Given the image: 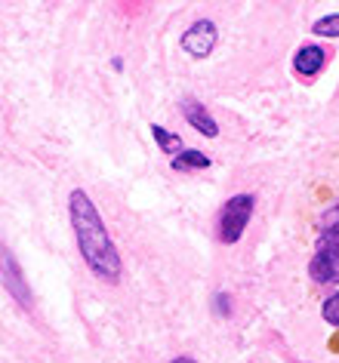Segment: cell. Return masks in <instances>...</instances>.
Segmentation results:
<instances>
[{
	"instance_id": "cell-1",
	"label": "cell",
	"mask_w": 339,
	"mask_h": 363,
	"mask_svg": "<svg viewBox=\"0 0 339 363\" xmlns=\"http://www.w3.org/2000/svg\"><path fill=\"white\" fill-rule=\"evenodd\" d=\"M68 216L71 228H75L80 256L90 265L96 277L102 280H117L121 277V252H117L112 234H108L102 216H99L96 203L87 197V191H71L68 197Z\"/></svg>"
},
{
	"instance_id": "cell-2",
	"label": "cell",
	"mask_w": 339,
	"mask_h": 363,
	"mask_svg": "<svg viewBox=\"0 0 339 363\" xmlns=\"http://www.w3.org/2000/svg\"><path fill=\"white\" fill-rule=\"evenodd\" d=\"M253 206H256V197L253 194H235L228 197L219 210V240L222 243H237V238L244 234V228L250 225V216H253Z\"/></svg>"
},
{
	"instance_id": "cell-3",
	"label": "cell",
	"mask_w": 339,
	"mask_h": 363,
	"mask_svg": "<svg viewBox=\"0 0 339 363\" xmlns=\"http://www.w3.org/2000/svg\"><path fill=\"white\" fill-rule=\"evenodd\" d=\"M308 274L318 284H339V238L336 234H321L318 238Z\"/></svg>"
},
{
	"instance_id": "cell-4",
	"label": "cell",
	"mask_w": 339,
	"mask_h": 363,
	"mask_svg": "<svg viewBox=\"0 0 339 363\" xmlns=\"http://www.w3.org/2000/svg\"><path fill=\"white\" fill-rule=\"evenodd\" d=\"M182 50L195 59H207L210 52L216 50L219 43V28L213 19H195V25H188L185 34H182Z\"/></svg>"
},
{
	"instance_id": "cell-5",
	"label": "cell",
	"mask_w": 339,
	"mask_h": 363,
	"mask_svg": "<svg viewBox=\"0 0 339 363\" xmlns=\"http://www.w3.org/2000/svg\"><path fill=\"white\" fill-rule=\"evenodd\" d=\"M182 117H185V121L191 123V126H195V130L198 133H204V135H210V139H213V135H219V123H216V117L213 114H210L207 111V108L204 105H200L198 102V99H182Z\"/></svg>"
},
{
	"instance_id": "cell-6",
	"label": "cell",
	"mask_w": 339,
	"mask_h": 363,
	"mask_svg": "<svg viewBox=\"0 0 339 363\" xmlns=\"http://www.w3.org/2000/svg\"><path fill=\"white\" fill-rule=\"evenodd\" d=\"M324 62H327V52L318 47V43H306V47L296 50V56H293V68H296V74L302 77H318L321 71H324Z\"/></svg>"
},
{
	"instance_id": "cell-7",
	"label": "cell",
	"mask_w": 339,
	"mask_h": 363,
	"mask_svg": "<svg viewBox=\"0 0 339 363\" xmlns=\"http://www.w3.org/2000/svg\"><path fill=\"white\" fill-rule=\"evenodd\" d=\"M207 167H210V157L204 151H198V148H185V151H179L176 157H173V169L176 172H200Z\"/></svg>"
},
{
	"instance_id": "cell-8",
	"label": "cell",
	"mask_w": 339,
	"mask_h": 363,
	"mask_svg": "<svg viewBox=\"0 0 339 363\" xmlns=\"http://www.w3.org/2000/svg\"><path fill=\"white\" fill-rule=\"evenodd\" d=\"M151 135H154V142H158V148H161L163 154H173V157H176L179 151H185V148H182V139H179V133H173V130H163V126H158V123H154V126H151Z\"/></svg>"
},
{
	"instance_id": "cell-9",
	"label": "cell",
	"mask_w": 339,
	"mask_h": 363,
	"mask_svg": "<svg viewBox=\"0 0 339 363\" xmlns=\"http://www.w3.org/2000/svg\"><path fill=\"white\" fill-rule=\"evenodd\" d=\"M318 234H336L339 238V203L318 216Z\"/></svg>"
},
{
	"instance_id": "cell-10",
	"label": "cell",
	"mask_w": 339,
	"mask_h": 363,
	"mask_svg": "<svg viewBox=\"0 0 339 363\" xmlns=\"http://www.w3.org/2000/svg\"><path fill=\"white\" fill-rule=\"evenodd\" d=\"M311 31H315L318 38H339V13H330L324 19H318L311 25Z\"/></svg>"
},
{
	"instance_id": "cell-11",
	"label": "cell",
	"mask_w": 339,
	"mask_h": 363,
	"mask_svg": "<svg viewBox=\"0 0 339 363\" xmlns=\"http://www.w3.org/2000/svg\"><path fill=\"white\" fill-rule=\"evenodd\" d=\"M321 314H324V320L330 326H339V293L324 298V305H321Z\"/></svg>"
},
{
	"instance_id": "cell-12",
	"label": "cell",
	"mask_w": 339,
	"mask_h": 363,
	"mask_svg": "<svg viewBox=\"0 0 339 363\" xmlns=\"http://www.w3.org/2000/svg\"><path fill=\"white\" fill-rule=\"evenodd\" d=\"M173 363H198V360H191V357H176Z\"/></svg>"
}]
</instances>
